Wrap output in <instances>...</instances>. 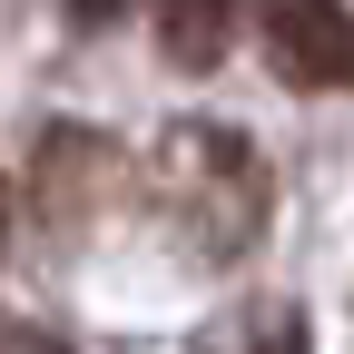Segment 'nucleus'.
<instances>
[{
    "mask_svg": "<svg viewBox=\"0 0 354 354\" xmlns=\"http://www.w3.org/2000/svg\"><path fill=\"white\" fill-rule=\"evenodd\" d=\"M148 207L167 216V236L187 256L236 266L266 236V158L216 118H177L148 158Z\"/></svg>",
    "mask_w": 354,
    "mask_h": 354,
    "instance_id": "obj_1",
    "label": "nucleus"
},
{
    "mask_svg": "<svg viewBox=\"0 0 354 354\" xmlns=\"http://www.w3.org/2000/svg\"><path fill=\"white\" fill-rule=\"evenodd\" d=\"M266 59L286 88H354V10L344 0H266Z\"/></svg>",
    "mask_w": 354,
    "mask_h": 354,
    "instance_id": "obj_2",
    "label": "nucleus"
},
{
    "mask_svg": "<svg viewBox=\"0 0 354 354\" xmlns=\"http://www.w3.org/2000/svg\"><path fill=\"white\" fill-rule=\"evenodd\" d=\"M118 148L99 138V128H50L39 138V167H30V197H39V216H50L59 236H79L88 216H109V197H118Z\"/></svg>",
    "mask_w": 354,
    "mask_h": 354,
    "instance_id": "obj_3",
    "label": "nucleus"
},
{
    "mask_svg": "<svg viewBox=\"0 0 354 354\" xmlns=\"http://www.w3.org/2000/svg\"><path fill=\"white\" fill-rule=\"evenodd\" d=\"M158 10V59L167 69H216L227 59V39H236V0H148Z\"/></svg>",
    "mask_w": 354,
    "mask_h": 354,
    "instance_id": "obj_4",
    "label": "nucleus"
},
{
    "mask_svg": "<svg viewBox=\"0 0 354 354\" xmlns=\"http://www.w3.org/2000/svg\"><path fill=\"white\" fill-rule=\"evenodd\" d=\"M0 354H59V335H39V325H0Z\"/></svg>",
    "mask_w": 354,
    "mask_h": 354,
    "instance_id": "obj_5",
    "label": "nucleus"
},
{
    "mask_svg": "<svg viewBox=\"0 0 354 354\" xmlns=\"http://www.w3.org/2000/svg\"><path fill=\"white\" fill-rule=\"evenodd\" d=\"M266 354H305V325L286 315V305H276V315H266Z\"/></svg>",
    "mask_w": 354,
    "mask_h": 354,
    "instance_id": "obj_6",
    "label": "nucleus"
},
{
    "mask_svg": "<svg viewBox=\"0 0 354 354\" xmlns=\"http://www.w3.org/2000/svg\"><path fill=\"white\" fill-rule=\"evenodd\" d=\"M118 10H128V0H69V20H79V30H109Z\"/></svg>",
    "mask_w": 354,
    "mask_h": 354,
    "instance_id": "obj_7",
    "label": "nucleus"
},
{
    "mask_svg": "<svg viewBox=\"0 0 354 354\" xmlns=\"http://www.w3.org/2000/svg\"><path fill=\"white\" fill-rule=\"evenodd\" d=\"M0 246H10V177H0Z\"/></svg>",
    "mask_w": 354,
    "mask_h": 354,
    "instance_id": "obj_8",
    "label": "nucleus"
}]
</instances>
